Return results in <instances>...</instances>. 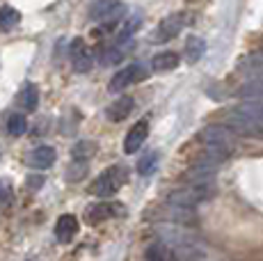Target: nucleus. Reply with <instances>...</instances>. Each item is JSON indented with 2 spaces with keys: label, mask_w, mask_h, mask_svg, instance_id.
I'll use <instances>...</instances> for the list:
<instances>
[{
  "label": "nucleus",
  "mask_w": 263,
  "mask_h": 261,
  "mask_svg": "<svg viewBox=\"0 0 263 261\" xmlns=\"http://www.w3.org/2000/svg\"><path fill=\"white\" fill-rule=\"evenodd\" d=\"M160 240L167 243L174 250L176 259H201L204 257V245L199 243L197 234L183 232L176 225H167V227H160Z\"/></svg>",
  "instance_id": "f257e3e1"
},
{
  "label": "nucleus",
  "mask_w": 263,
  "mask_h": 261,
  "mask_svg": "<svg viewBox=\"0 0 263 261\" xmlns=\"http://www.w3.org/2000/svg\"><path fill=\"white\" fill-rule=\"evenodd\" d=\"M124 179H126V170L121 167V165H112V167H108L105 172H101L99 177H96V181L92 183L89 193L105 199V197L117 193L121 188V183H124Z\"/></svg>",
  "instance_id": "f03ea898"
},
{
  "label": "nucleus",
  "mask_w": 263,
  "mask_h": 261,
  "mask_svg": "<svg viewBox=\"0 0 263 261\" xmlns=\"http://www.w3.org/2000/svg\"><path fill=\"white\" fill-rule=\"evenodd\" d=\"M211 197V185H195L188 183L185 188H179L170 195V204L174 207H185V209H195L201 202Z\"/></svg>",
  "instance_id": "7ed1b4c3"
},
{
  "label": "nucleus",
  "mask_w": 263,
  "mask_h": 261,
  "mask_svg": "<svg viewBox=\"0 0 263 261\" xmlns=\"http://www.w3.org/2000/svg\"><path fill=\"white\" fill-rule=\"evenodd\" d=\"M227 124L224 126L231 130V133H238V135H247V138H261L263 140V126L256 124L254 119H250L247 115L238 113L236 108H231L229 113L224 115Z\"/></svg>",
  "instance_id": "20e7f679"
},
{
  "label": "nucleus",
  "mask_w": 263,
  "mask_h": 261,
  "mask_svg": "<svg viewBox=\"0 0 263 261\" xmlns=\"http://www.w3.org/2000/svg\"><path fill=\"white\" fill-rule=\"evenodd\" d=\"M201 140H204L206 147H217V149H224V152H231L236 133H231L224 124H211V126L201 130Z\"/></svg>",
  "instance_id": "39448f33"
},
{
  "label": "nucleus",
  "mask_w": 263,
  "mask_h": 261,
  "mask_svg": "<svg viewBox=\"0 0 263 261\" xmlns=\"http://www.w3.org/2000/svg\"><path fill=\"white\" fill-rule=\"evenodd\" d=\"M144 76H146V71L142 69V64H128V67H124L121 71H117L112 78H110L108 89L110 92H121V89L135 85L138 80H142Z\"/></svg>",
  "instance_id": "423d86ee"
},
{
  "label": "nucleus",
  "mask_w": 263,
  "mask_h": 261,
  "mask_svg": "<svg viewBox=\"0 0 263 261\" xmlns=\"http://www.w3.org/2000/svg\"><path fill=\"white\" fill-rule=\"evenodd\" d=\"M69 55H71V62H73V69L78 73H87L92 69V55H89L87 46H85L83 39H73L71 42V48H69Z\"/></svg>",
  "instance_id": "0eeeda50"
},
{
  "label": "nucleus",
  "mask_w": 263,
  "mask_h": 261,
  "mask_svg": "<svg viewBox=\"0 0 263 261\" xmlns=\"http://www.w3.org/2000/svg\"><path fill=\"white\" fill-rule=\"evenodd\" d=\"M124 213V207L121 204H110V202H99V204H92L87 209V222L89 225H99L103 220H110L115 215Z\"/></svg>",
  "instance_id": "6e6552de"
},
{
  "label": "nucleus",
  "mask_w": 263,
  "mask_h": 261,
  "mask_svg": "<svg viewBox=\"0 0 263 261\" xmlns=\"http://www.w3.org/2000/svg\"><path fill=\"white\" fill-rule=\"evenodd\" d=\"M121 14V3L119 0H99L96 5H92V18L94 21H105V23H115Z\"/></svg>",
  "instance_id": "1a4fd4ad"
},
{
  "label": "nucleus",
  "mask_w": 263,
  "mask_h": 261,
  "mask_svg": "<svg viewBox=\"0 0 263 261\" xmlns=\"http://www.w3.org/2000/svg\"><path fill=\"white\" fill-rule=\"evenodd\" d=\"M146 135H149V119H140V122L128 130V135H126V140H124V152H126V154L140 152V147L144 144Z\"/></svg>",
  "instance_id": "9d476101"
},
{
  "label": "nucleus",
  "mask_w": 263,
  "mask_h": 261,
  "mask_svg": "<svg viewBox=\"0 0 263 261\" xmlns=\"http://www.w3.org/2000/svg\"><path fill=\"white\" fill-rule=\"evenodd\" d=\"M181 28H183V16H181V14H172V16H167L158 26V30H156V34H154V42H158V44L170 42V39H174L176 34L181 32Z\"/></svg>",
  "instance_id": "9b49d317"
},
{
  "label": "nucleus",
  "mask_w": 263,
  "mask_h": 261,
  "mask_svg": "<svg viewBox=\"0 0 263 261\" xmlns=\"http://www.w3.org/2000/svg\"><path fill=\"white\" fill-rule=\"evenodd\" d=\"M76 234H78V220H76V215L71 213L60 215L58 222H55V236H58L60 243H71Z\"/></svg>",
  "instance_id": "f8f14e48"
},
{
  "label": "nucleus",
  "mask_w": 263,
  "mask_h": 261,
  "mask_svg": "<svg viewBox=\"0 0 263 261\" xmlns=\"http://www.w3.org/2000/svg\"><path fill=\"white\" fill-rule=\"evenodd\" d=\"M55 158H58V154H55L53 147H48V144H42V147L32 149L28 156V165L34 170H46L50 165L55 163Z\"/></svg>",
  "instance_id": "ddd939ff"
},
{
  "label": "nucleus",
  "mask_w": 263,
  "mask_h": 261,
  "mask_svg": "<svg viewBox=\"0 0 263 261\" xmlns=\"http://www.w3.org/2000/svg\"><path fill=\"white\" fill-rule=\"evenodd\" d=\"M130 110H133V99H130V97H121V99H117V101H112L108 105L105 115H108V119L112 124H119V122H124V119L128 117Z\"/></svg>",
  "instance_id": "4468645a"
},
{
  "label": "nucleus",
  "mask_w": 263,
  "mask_h": 261,
  "mask_svg": "<svg viewBox=\"0 0 263 261\" xmlns=\"http://www.w3.org/2000/svg\"><path fill=\"white\" fill-rule=\"evenodd\" d=\"M146 259L149 261H179L176 254H174V250H172L167 243H163V240H156V243L149 245V250H146Z\"/></svg>",
  "instance_id": "2eb2a0df"
},
{
  "label": "nucleus",
  "mask_w": 263,
  "mask_h": 261,
  "mask_svg": "<svg viewBox=\"0 0 263 261\" xmlns=\"http://www.w3.org/2000/svg\"><path fill=\"white\" fill-rule=\"evenodd\" d=\"M151 67H154L156 71H172V69L179 67V55L174 51H163L151 60Z\"/></svg>",
  "instance_id": "dca6fc26"
},
{
  "label": "nucleus",
  "mask_w": 263,
  "mask_h": 261,
  "mask_svg": "<svg viewBox=\"0 0 263 261\" xmlns=\"http://www.w3.org/2000/svg\"><path fill=\"white\" fill-rule=\"evenodd\" d=\"M240 71L245 76H250V80H256V83H263V55H254L247 62H242Z\"/></svg>",
  "instance_id": "f3484780"
},
{
  "label": "nucleus",
  "mask_w": 263,
  "mask_h": 261,
  "mask_svg": "<svg viewBox=\"0 0 263 261\" xmlns=\"http://www.w3.org/2000/svg\"><path fill=\"white\" fill-rule=\"evenodd\" d=\"M18 21H21V14L14 7H9V5L0 7V32H9L12 28L18 26Z\"/></svg>",
  "instance_id": "a211bd4d"
},
{
  "label": "nucleus",
  "mask_w": 263,
  "mask_h": 261,
  "mask_svg": "<svg viewBox=\"0 0 263 261\" xmlns=\"http://www.w3.org/2000/svg\"><path fill=\"white\" fill-rule=\"evenodd\" d=\"M236 110L242 115H247L250 119H254L256 124L263 126V101H240L236 105Z\"/></svg>",
  "instance_id": "6ab92c4d"
},
{
  "label": "nucleus",
  "mask_w": 263,
  "mask_h": 261,
  "mask_svg": "<svg viewBox=\"0 0 263 261\" xmlns=\"http://www.w3.org/2000/svg\"><path fill=\"white\" fill-rule=\"evenodd\" d=\"M165 218H167L172 225L174 222H192V220H195V213H192V209L167 204V209H165Z\"/></svg>",
  "instance_id": "aec40b11"
},
{
  "label": "nucleus",
  "mask_w": 263,
  "mask_h": 261,
  "mask_svg": "<svg viewBox=\"0 0 263 261\" xmlns=\"http://www.w3.org/2000/svg\"><path fill=\"white\" fill-rule=\"evenodd\" d=\"M206 53V42L201 37H188V42H185V58H188V62H197V60H201V55Z\"/></svg>",
  "instance_id": "412c9836"
},
{
  "label": "nucleus",
  "mask_w": 263,
  "mask_h": 261,
  "mask_svg": "<svg viewBox=\"0 0 263 261\" xmlns=\"http://www.w3.org/2000/svg\"><path fill=\"white\" fill-rule=\"evenodd\" d=\"M238 97L242 101H263V83L250 80L247 85H242L238 89Z\"/></svg>",
  "instance_id": "4be33fe9"
},
{
  "label": "nucleus",
  "mask_w": 263,
  "mask_h": 261,
  "mask_svg": "<svg viewBox=\"0 0 263 261\" xmlns=\"http://www.w3.org/2000/svg\"><path fill=\"white\" fill-rule=\"evenodd\" d=\"M140 26H142V16H140V14H133V16H130L128 21H126L124 26H121L119 34H117V42H119V44L128 42V39L133 37V34L140 30Z\"/></svg>",
  "instance_id": "5701e85b"
},
{
  "label": "nucleus",
  "mask_w": 263,
  "mask_h": 261,
  "mask_svg": "<svg viewBox=\"0 0 263 261\" xmlns=\"http://www.w3.org/2000/svg\"><path fill=\"white\" fill-rule=\"evenodd\" d=\"M25 130H28V119H25L21 113L9 115V119H7V133L14 135V138H21Z\"/></svg>",
  "instance_id": "b1692460"
},
{
  "label": "nucleus",
  "mask_w": 263,
  "mask_h": 261,
  "mask_svg": "<svg viewBox=\"0 0 263 261\" xmlns=\"http://www.w3.org/2000/svg\"><path fill=\"white\" fill-rule=\"evenodd\" d=\"M21 103H23V108L25 110H37V103H39V89H37V85H32V83H28L23 87V92H21Z\"/></svg>",
  "instance_id": "393cba45"
},
{
  "label": "nucleus",
  "mask_w": 263,
  "mask_h": 261,
  "mask_svg": "<svg viewBox=\"0 0 263 261\" xmlns=\"http://www.w3.org/2000/svg\"><path fill=\"white\" fill-rule=\"evenodd\" d=\"M87 160H78V158H73L71 160V165L67 167V179L71 183H76V181H80V179L87 174Z\"/></svg>",
  "instance_id": "a878e982"
},
{
  "label": "nucleus",
  "mask_w": 263,
  "mask_h": 261,
  "mask_svg": "<svg viewBox=\"0 0 263 261\" xmlns=\"http://www.w3.org/2000/svg\"><path fill=\"white\" fill-rule=\"evenodd\" d=\"M156 165H158V154L149 152V154H144V156L138 160V172L142 174V177H144V174H151Z\"/></svg>",
  "instance_id": "bb28decb"
},
{
  "label": "nucleus",
  "mask_w": 263,
  "mask_h": 261,
  "mask_svg": "<svg viewBox=\"0 0 263 261\" xmlns=\"http://www.w3.org/2000/svg\"><path fill=\"white\" fill-rule=\"evenodd\" d=\"M92 154H94V144L92 142H78L73 147V158H78V160H89Z\"/></svg>",
  "instance_id": "cd10ccee"
},
{
  "label": "nucleus",
  "mask_w": 263,
  "mask_h": 261,
  "mask_svg": "<svg viewBox=\"0 0 263 261\" xmlns=\"http://www.w3.org/2000/svg\"><path fill=\"white\" fill-rule=\"evenodd\" d=\"M121 58H124V51H121V48H108L105 55H103V62L105 64H117V62H121Z\"/></svg>",
  "instance_id": "c85d7f7f"
},
{
  "label": "nucleus",
  "mask_w": 263,
  "mask_h": 261,
  "mask_svg": "<svg viewBox=\"0 0 263 261\" xmlns=\"http://www.w3.org/2000/svg\"><path fill=\"white\" fill-rule=\"evenodd\" d=\"M12 202V188L7 183H0V207Z\"/></svg>",
  "instance_id": "c756f323"
},
{
  "label": "nucleus",
  "mask_w": 263,
  "mask_h": 261,
  "mask_svg": "<svg viewBox=\"0 0 263 261\" xmlns=\"http://www.w3.org/2000/svg\"><path fill=\"white\" fill-rule=\"evenodd\" d=\"M44 185V177L42 174H30L28 177V188L30 190H39Z\"/></svg>",
  "instance_id": "7c9ffc66"
}]
</instances>
